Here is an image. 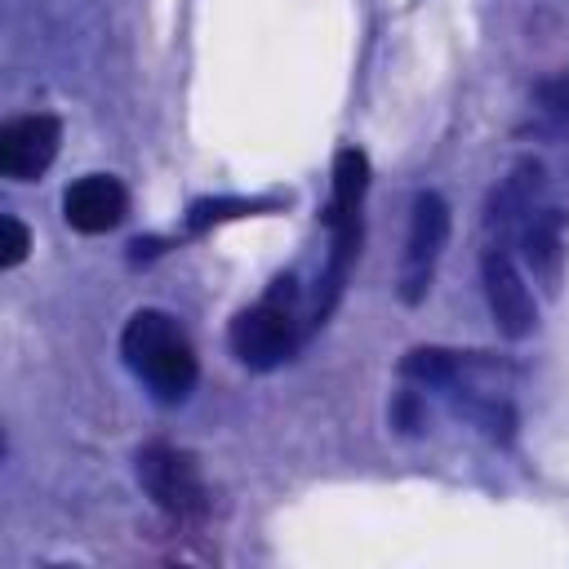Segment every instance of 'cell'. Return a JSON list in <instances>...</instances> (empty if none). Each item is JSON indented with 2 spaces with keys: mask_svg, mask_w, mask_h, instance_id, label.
<instances>
[{
  "mask_svg": "<svg viewBox=\"0 0 569 569\" xmlns=\"http://www.w3.org/2000/svg\"><path fill=\"white\" fill-rule=\"evenodd\" d=\"M58 142H62V124L49 111L4 120L0 124V173L9 182H36L53 164Z\"/></svg>",
  "mask_w": 569,
  "mask_h": 569,
  "instance_id": "52a82bcc",
  "label": "cell"
},
{
  "mask_svg": "<svg viewBox=\"0 0 569 569\" xmlns=\"http://www.w3.org/2000/svg\"><path fill=\"white\" fill-rule=\"evenodd\" d=\"M120 356H124L129 373L164 405L187 400L196 378H200V360H196V347H191L187 329L160 307H142L124 320Z\"/></svg>",
  "mask_w": 569,
  "mask_h": 569,
  "instance_id": "7a4b0ae2",
  "label": "cell"
},
{
  "mask_svg": "<svg viewBox=\"0 0 569 569\" xmlns=\"http://www.w3.org/2000/svg\"><path fill=\"white\" fill-rule=\"evenodd\" d=\"M253 209H262V204H258V200H196V204L187 209V227H191V231H204V227H213V222L244 218V213H253Z\"/></svg>",
  "mask_w": 569,
  "mask_h": 569,
  "instance_id": "7c38bea8",
  "label": "cell"
},
{
  "mask_svg": "<svg viewBox=\"0 0 569 569\" xmlns=\"http://www.w3.org/2000/svg\"><path fill=\"white\" fill-rule=\"evenodd\" d=\"M538 187H542V169L533 164V160H525V164H516V173L511 178H502L498 187H493V196H489V209H485V227L489 231H511L525 213H533V196H538Z\"/></svg>",
  "mask_w": 569,
  "mask_h": 569,
  "instance_id": "30bf717a",
  "label": "cell"
},
{
  "mask_svg": "<svg viewBox=\"0 0 569 569\" xmlns=\"http://www.w3.org/2000/svg\"><path fill=\"white\" fill-rule=\"evenodd\" d=\"M480 365V351H449V347H409L400 356V378L427 387H458Z\"/></svg>",
  "mask_w": 569,
  "mask_h": 569,
  "instance_id": "8fae6325",
  "label": "cell"
},
{
  "mask_svg": "<svg viewBox=\"0 0 569 569\" xmlns=\"http://www.w3.org/2000/svg\"><path fill=\"white\" fill-rule=\"evenodd\" d=\"M365 196H369V156L360 147H338L333 156V187H329V204L320 213L325 231H329V258L320 271V293H316V311L311 325H325L329 311L338 307L347 276L360 258V236H365Z\"/></svg>",
  "mask_w": 569,
  "mask_h": 569,
  "instance_id": "6da1fadb",
  "label": "cell"
},
{
  "mask_svg": "<svg viewBox=\"0 0 569 569\" xmlns=\"http://www.w3.org/2000/svg\"><path fill=\"white\" fill-rule=\"evenodd\" d=\"M480 284H485V302H489V316L498 325L502 338H529L533 325H538V302L516 267V258L507 249H485L480 258Z\"/></svg>",
  "mask_w": 569,
  "mask_h": 569,
  "instance_id": "8992f818",
  "label": "cell"
},
{
  "mask_svg": "<svg viewBox=\"0 0 569 569\" xmlns=\"http://www.w3.org/2000/svg\"><path fill=\"white\" fill-rule=\"evenodd\" d=\"M449 204L440 191H418L413 209H409V236H405V258H400V276H396V293L405 307H418L431 289L436 262L449 244Z\"/></svg>",
  "mask_w": 569,
  "mask_h": 569,
  "instance_id": "5b68a950",
  "label": "cell"
},
{
  "mask_svg": "<svg viewBox=\"0 0 569 569\" xmlns=\"http://www.w3.org/2000/svg\"><path fill=\"white\" fill-rule=\"evenodd\" d=\"M27 253H31V231H27L13 213H4V218H0V267L9 271V267H18Z\"/></svg>",
  "mask_w": 569,
  "mask_h": 569,
  "instance_id": "4fadbf2b",
  "label": "cell"
},
{
  "mask_svg": "<svg viewBox=\"0 0 569 569\" xmlns=\"http://www.w3.org/2000/svg\"><path fill=\"white\" fill-rule=\"evenodd\" d=\"M302 338V311H298V280L293 276H276L267 284V293L258 302H249L244 311H236L227 342L236 351L240 365L249 369H276L298 351Z\"/></svg>",
  "mask_w": 569,
  "mask_h": 569,
  "instance_id": "3957f363",
  "label": "cell"
},
{
  "mask_svg": "<svg viewBox=\"0 0 569 569\" xmlns=\"http://www.w3.org/2000/svg\"><path fill=\"white\" fill-rule=\"evenodd\" d=\"M520 244H525V262L529 271L556 289L560 284V267H565V213L560 209H538L529 213V222L520 227Z\"/></svg>",
  "mask_w": 569,
  "mask_h": 569,
  "instance_id": "9c48e42d",
  "label": "cell"
},
{
  "mask_svg": "<svg viewBox=\"0 0 569 569\" xmlns=\"http://www.w3.org/2000/svg\"><path fill=\"white\" fill-rule=\"evenodd\" d=\"M129 213V191L111 173H84L62 191V218L80 236H102L116 231Z\"/></svg>",
  "mask_w": 569,
  "mask_h": 569,
  "instance_id": "ba28073f",
  "label": "cell"
},
{
  "mask_svg": "<svg viewBox=\"0 0 569 569\" xmlns=\"http://www.w3.org/2000/svg\"><path fill=\"white\" fill-rule=\"evenodd\" d=\"M133 471H138L142 493H147L173 525H196V520H204V511H209V489H204V476H200L196 453L156 440V445H142V449H138Z\"/></svg>",
  "mask_w": 569,
  "mask_h": 569,
  "instance_id": "277c9868",
  "label": "cell"
},
{
  "mask_svg": "<svg viewBox=\"0 0 569 569\" xmlns=\"http://www.w3.org/2000/svg\"><path fill=\"white\" fill-rule=\"evenodd\" d=\"M396 422H400L405 431H418V396H413V391L400 396V405H396Z\"/></svg>",
  "mask_w": 569,
  "mask_h": 569,
  "instance_id": "9a60e30c",
  "label": "cell"
},
{
  "mask_svg": "<svg viewBox=\"0 0 569 569\" xmlns=\"http://www.w3.org/2000/svg\"><path fill=\"white\" fill-rule=\"evenodd\" d=\"M538 93H542L547 111H556V116H569V76H560V80H547Z\"/></svg>",
  "mask_w": 569,
  "mask_h": 569,
  "instance_id": "5bb4252c",
  "label": "cell"
}]
</instances>
